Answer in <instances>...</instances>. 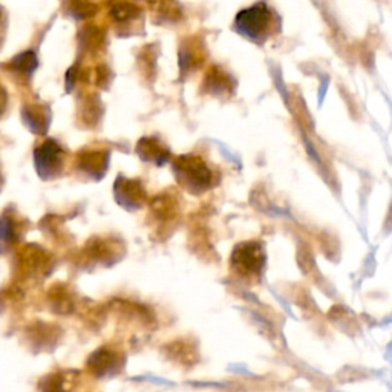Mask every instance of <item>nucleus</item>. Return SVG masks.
<instances>
[{
	"label": "nucleus",
	"instance_id": "nucleus-1",
	"mask_svg": "<svg viewBox=\"0 0 392 392\" xmlns=\"http://www.w3.org/2000/svg\"><path fill=\"white\" fill-rule=\"evenodd\" d=\"M273 25L271 11L265 3H256L243 10L236 16L235 30L253 42H262L270 34Z\"/></svg>",
	"mask_w": 392,
	"mask_h": 392
},
{
	"label": "nucleus",
	"instance_id": "nucleus-2",
	"mask_svg": "<svg viewBox=\"0 0 392 392\" xmlns=\"http://www.w3.org/2000/svg\"><path fill=\"white\" fill-rule=\"evenodd\" d=\"M235 260L238 262V267L240 270H244L247 273H258L260 271V268L264 265V250L259 244H244L243 247H239Z\"/></svg>",
	"mask_w": 392,
	"mask_h": 392
},
{
	"label": "nucleus",
	"instance_id": "nucleus-3",
	"mask_svg": "<svg viewBox=\"0 0 392 392\" xmlns=\"http://www.w3.org/2000/svg\"><path fill=\"white\" fill-rule=\"evenodd\" d=\"M6 23H8V19H6V12H5V10L2 8V6H0V42H2V39L5 36Z\"/></svg>",
	"mask_w": 392,
	"mask_h": 392
}]
</instances>
